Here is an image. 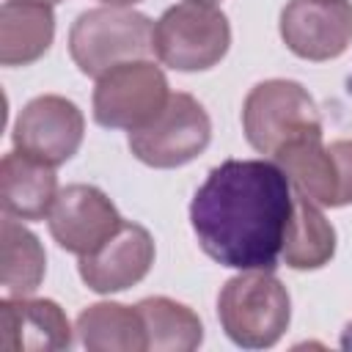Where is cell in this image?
Returning a JSON list of instances; mask_svg holds the SVG:
<instances>
[{"label": "cell", "mask_w": 352, "mask_h": 352, "mask_svg": "<svg viewBox=\"0 0 352 352\" xmlns=\"http://www.w3.org/2000/svg\"><path fill=\"white\" fill-rule=\"evenodd\" d=\"M280 256L292 270H319L336 256V228L322 209L305 195L294 192L292 217L283 234Z\"/></svg>", "instance_id": "17"}, {"label": "cell", "mask_w": 352, "mask_h": 352, "mask_svg": "<svg viewBox=\"0 0 352 352\" xmlns=\"http://www.w3.org/2000/svg\"><path fill=\"white\" fill-rule=\"evenodd\" d=\"M280 38L302 60H333L352 44V3L289 0L280 11Z\"/></svg>", "instance_id": "10"}, {"label": "cell", "mask_w": 352, "mask_h": 352, "mask_svg": "<svg viewBox=\"0 0 352 352\" xmlns=\"http://www.w3.org/2000/svg\"><path fill=\"white\" fill-rule=\"evenodd\" d=\"M212 118L190 94H170L154 121L129 132V151L148 168H179L206 151Z\"/></svg>", "instance_id": "6"}, {"label": "cell", "mask_w": 352, "mask_h": 352, "mask_svg": "<svg viewBox=\"0 0 352 352\" xmlns=\"http://www.w3.org/2000/svg\"><path fill=\"white\" fill-rule=\"evenodd\" d=\"M242 129L258 154L275 157L283 146L305 135H322V118L314 96L297 80L272 77L248 91Z\"/></svg>", "instance_id": "5"}, {"label": "cell", "mask_w": 352, "mask_h": 352, "mask_svg": "<svg viewBox=\"0 0 352 352\" xmlns=\"http://www.w3.org/2000/svg\"><path fill=\"white\" fill-rule=\"evenodd\" d=\"M146 324L148 349L154 352H192L204 341V324L198 314L170 297H146L138 302Z\"/></svg>", "instance_id": "19"}, {"label": "cell", "mask_w": 352, "mask_h": 352, "mask_svg": "<svg viewBox=\"0 0 352 352\" xmlns=\"http://www.w3.org/2000/svg\"><path fill=\"white\" fill-rule=\"evenodd\" d=\"M55 38V14L41 0H6L0 8V63L30 66Z\"/></svg>", "instance_id": "15"}, {"label": "cell", "mask_w": 352, "mask_h": 352, "mask_svg": "<svg viewBox=\"0 0 352 352\" xmlns=\"http://www.w3.org/2000/svg\"><path fill=\"white\" fill-rule=\"evenodd\" d=\"M154 239L138 223H121V228L102 242L94 253L80 256V278L96 294L124 292L140 283L154 264Z\"/></svg>", "instance_id": "12"}, {"label": "cell", "mask_w": 352, "mask_h": 352, "mask_svg": "<svg viewBox=\"0 0 352 352\" xmlns=\"http://www.w3.org/2000/svg\"><path fill=\"white\" fill-rule=\"evenodd\" d=\"M151 47L162 66L176 72H206L226 58L231 25L214 3L184 0L154 22Z\"/></svg>", "instance_id": "4"}, {"label": "cell", "mask_w": 352, "mask_h": 352, "mask_svg": "<svg viewBox=\"0 0 352 352\" xmlns=\"http://www.w3.org/2000/svg\"><path fill=\"white\" fill-rule=\"evenodd\" d=\"M85 135L82 110L58 94H44L30 99L14 124V148L25 151L52 168L69 162Z\"/></svg>", "instance_id": "9"}, {"label": "cell", "mask_w": 352, "mask_h": 352, "mask_svg": "<svg viewBox=\"0 0 352 352\" xmlns=\"http://www.w3.org/2000/svg\"><path fill=\"white\" fill-rule=\"evenodd\" d=\"M154 38V22L121 6H102L82 11L69 30V55L85 77H102L107 69L140 60Z\"/></svg>", "instance_id": "3"}, {"label": "cell", "mask_w": 352, "mask_h": 352, "mask_svg": "<svg viewBox=\"0 0 352 352\" xmlns=\"http://www.w3.org/2000/svg\"><path fill=\"white\" fill-rule=\"evenodd\" d=\"M294 192L280 165L226 160L190 201V226L201 250L231 270H275Z\"/></svg>", "instance_id": "1"}, {"label": "cell", "mask_w": 352, "mask_h": 352, "mask_svg": "<svg viewBox=\"0 0 352 352\" xmlns=\"http://www.w3.org/2000/svg\"><path fill=\"white\" fill-rule=\"evenodd\" d=\"M72 346V324L55 300L3 297L0 349L3 352H58Z\"/></svg>", "instance_id": "13"}, {"label": "cell", "mask_w": 352, "mask_h": 352, "mask_svg": "<svg viewBox=\"0 0 352 352\" xmlns=\"http://www.w3.org/2000/svg\"><path fill=\"white\" fill-rule=\"evenodd\" d=\"M170 91L160 66L151 60H126L96 77L94 121L104 129H140L160 116Z\"/></svg>", "instance_id": "7"}, {"label": "cell", "mask_w": 352, "mask_h": 352, "mask_svg": "<svg viewBox=\"0 0 352 352\" xmlns=\"http://www.w3.org/2000/svg\"><path fill=\"white\" fill-rule=\"evenodd\" d=\"M58 198L55 168L25 154L8 151L0 162V204L16 220H44Z\"/></svg>", "instance_id": "14"}, {"label": "cell", "mask_w": 352, "mask_h": 352, "mask_svg": "<svg viewBox=\"0 0 352 352\" xmlns=\"http://www.w3.org/2000/svg\"><path fill=\"white\" fill-rule=\"evenodd\" d=\"M41 3H50L52 6V3H60V0H41Z\"/></svg>", "instance_id": "21"}, {"label": "cell", "mask_w": 352, "mask_h": 352, "mask_svg": "<svg viewBox=\"0 0 352 352\" xmlns=\"http://www.w3.org/2000/svg\"><path fill=\"white\" fill-rule=\"evenodd\" d=\"M116 204L94 184H66L47 214L52 239L74 256L94 253L121 228Z\"/></svg>", "instance_id": "11"}, {"label": "cell", "mask_w": 352, "mask_h": 352, "mask_svg": "<svg viewBox=\"0 0 352 352\" xmlns=\"http://www.w3.org/2000/svg\"><path fill=\"white\" fill-rule=\"evenodd\" d=\"M77 338L91 352H143L148 349L146 324L138 305L94 302L77 316Z\"/></svg>", "instance_id": "16"}, {"label": "cell", "mask_w": 352, "mask_h": 352, "mask_svg": "<svg viewBox=\"0 0 352 352\" xmlns=\"http://www.w3.org/2000/svg\"><path fill=\"white\" fill-rule=\"evenodd\" d=\"M104 6H121V8H126V6H135V3H140V0H102Z\"/></svg>", "instance_id": "20"}, {"label": "cell", "mask_w": 352, "mask_h": 352, "mask_svg": "<svg viewBox=\"0 0 352 352\" xmlns=\"http://www.w3.org/2000/svg\"><path fill=\"white\" fill-rule=\"evenodd\" d=\"M47 272V253L38 236L6 214L0 228V283L11 297L33 294Z\"/></svg>", "instance_id": "18"}, {"label": "cell", "mask_w": 352, "mask_h": 352, "mask_svg": "<svg viewBox=\"0 0 352 352\" xmlns=\"http://www.w3.org/2000/svg\"><path fill=\"white\" fill-rule=\"evenodd\" d=\"M294 192L305 195L316 206L352 204V140L341 138L330 146L322 135H305L275 154Z\"/></svg>", "instance_id": "8"}, {"label": "cell", "mask_w": 352, "mask_h": 352, "mask_svg": "<svg viewBox=\"0 0 352 352\" xmlns=\"http://www.w3.org/2000/svg\"><path fill=\"white\" fill-rule=\"evenodd\" d=\"M201 3H217V0H201Z\"/></svg>", "instance_id": "22"}, {"label": "cell", "mask_w": 352, "mask_h": 352, "mask_svg": "<svg viewBox=\"0 0 352 352\" xmlns=\"http://www.w3.org/2000/svg\"><path fill=\"white\" fill-rule=\"evenodd\" d=\"M217 319L226 336L245 349L275 346L292 322V297L272 270H242L217 294Z\"/></svg>", "instance_id": "2"}]
</instances>
